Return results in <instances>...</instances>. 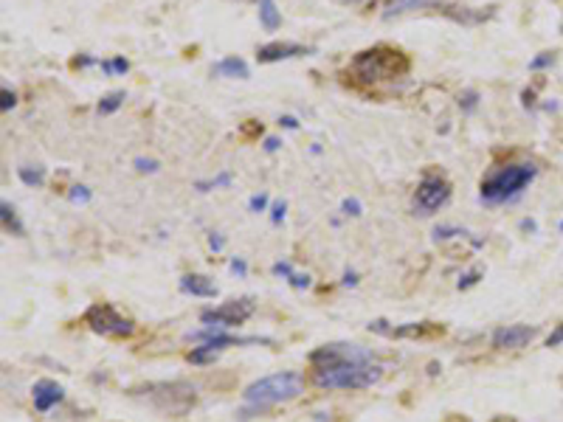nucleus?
I'll return each instance as SVG.
<instances>
[{"label": "nucleus", "mask_w": 563, "mask_h": 422, "mask_svg": "<svg viewBox=\"0 0 563 422\" xmlns=\"http://www.w3.org/2000/svg\"><path fill=\"white\" fill-rule=\"evenodd\" d=\"M127 394L133 397H144L152 409H158L161 414H172V417H183L198 406V386L189 380H161V383H147L141 389H130Z\"/></svg>", "instance_id": "nucleus-4"}, {"label": "nucleus", "mask_w": 563, "mask_h": 422, "mask_svg": "<svg viewBox=\"0 0 563 422\" xmlns=\"http://www.w3.org/2000/svg\"><path fill=\"white\" fill-rule=\"evenodd\" d=\"M301 54H310V48H304L298 42H268L257 51V59L260 62H282V59H293Z\"/></svg>", "instance_id": "nucleus-14"}, {"label": "nucleus", "mask_w": 563, "mask_h": 422, "mask_svg": "<svg viewBox=\"0 0 563 422\" xmlns=\"http://www.w3.org/2000/svg\"><path fill=\"white\" fill-rule=\"evenodd\" d=\"M240 3H248V0H240Z\"/></svg>", "instance_id": "nucleus-45"}, {"label": "nucleus", "mask_w": 563, "mask_h": 422, "mask_svg": "<svg viewBox=\"0 0 563 422\" xmlns=\"http://www.w3.org/2000/svg\"><path fill=\"white\" fill-rule=\"evenodd\" d=\"M248 206H251V211H254V214H262V211L268 209V198H265V195H254Z\"/></svg>", "instance_id": "nucleus-31"}, {"label": "nucleus", "mask_w": 563, "mask_h": 422, "mask_svg": "<svg viewBox=\"0 0 563 422\" xmlns=\"http://www.w3.org/2000/svg\"><path fill=\"white\" fill-rule=\"evenodd\" d=\"M488 422H519V420H513V417H507V414H499V417H493V420H488Z\"/></svg>", "instance_id": "nucleus-44"}, {"label": "nucleus", "mask_w": 563, "mask_h": 422, "mask_svg": "<svg viewBox=\"0 0 563 422\" xmlns=\"http://www.w3.org/2000/svg\"><path fill=\"white\" fill-rule=\"evenodd\" d=\"M135 167H138V172H155V169H158V161H147V158H135Z\"/></svg>", "instance_id": "nucleus-36"}, {"label": "nucleus", "mask_w": 563, "mask_h": 422, "mask_svg": "<svg viewBox=\"0 0 563 422\" xmlns=\"http://www.w3.org/2000/svg\"><path fill=\"white\" fill-rule=\"evenodd\" d=\"M369 332H375V335H383V338H389V335H392V324H389L386 318H375V321L369 324Z\"/></svg>", "instance_id": "nucleus-26"}, {"label": "nucleus", "mask_w": 563, "mask_h": 422, "mask_svg": "<svg viewBox=\"0 0 563 422\" xmlns=\"http://www.w3.org/2000/svg\"><path fill=\"white\" fill-rule=\"evenodd\" d=\"M0 96H3V102H0V104H3V110H8V107H14V104H17V96H14L8 88H3V93H0Z\"/></svg>", "instance_id": "nucleus-37"}, {"label": "nucleus", "mask_w": 563, "mask_h": 422, "mask_svg": "<svg viewBox=\"0 0 563 422\" xmlns=\"http://www.w3.org/2000/svg\"><path fill=\"white\" fill-rule=\"evenodd\" d=\"M462 104H465V110H473V107H476V93L468 90V93L462 96Z\"/></svg>", "instance_id": "nucleus-39"}, {"label": "nucleus", "mask_w": 563, "mask_h": 422, "mask_svg": "<svg viewBox=\"0 0 563 422\" xmlns=\"http://www.w3.org/2000/svg\"><path fill=\"white\" fill-rule=\"evenodd\" d=\"M0 217H3V228H6L8 234H14V236H23V234H25L23 222L17 219V214H14V209H11L8 203H3V206H0Z\"/></svg>", "instance_id": "nucleus-19"}, {"label": "nucleus", "mask_w": 563, "mask_h": 422, "mask_svg": "<svg viewBox=\"0 0 563 422\" xmlns=\"http://www.w3.org/2000/svg\"><path fill=\"white\" fill-rule=\"evenodd\" d=\"M181 290L186 296H198V299H214L217 296V284L209 276H200V273L181 276Z\"/></svg>", "instance_id": "nucleus-15"}, {"label": "nucleus", "mask_w": 563, "mask_h": 422, "mask_svg": "<svg viewBox=\"0 0 563 422\" xmlns=\"http://www.w3.org/2000/svg\"><path fill=\"white\" fill-rule=\"evenodd\" d=\"M209 248L217 253V251H223L226 248V236L223 234H209Z\"/></svg>", "instance_id": "nucleus-33"}, {"label": "nucleus", "mask_w": 563, "mask_h": 422, "mask_svg": "<svg viewBox=\"0 0 563 422\" xmlns=\"http://www.w3.org/2000/svg\"><path fill=\"white\" fill-rule=\"evenodd\" d=\"M304 394V378L298 372H279V375H268L257 383H251L246 392H243V400L248 409L240 411L243 414H268L274 406H282V403H290V400H298Z\"/></svg>", "instance_id": "nucleus-3"}, {"label": "nucleus", "mask_w": 563, "mask_h": 422, "mask_svg": "<svg viewBox=\"0 0 563 422\" xmlns=\"http://www.w3.org/2000/svg\"><path fill=\"white\" fill-rule=\"evenodd\" d=\"M284 209H287V206H284V203H274V206H271V222H274V225H279L282 219H284Z\"/></svg>", "instance_id": "nucleus-35"}, {"label": "nucleus", "mask_w": 563, "mask_h": 422, "mask_svg": "<svg viewBox=\"0 0 563 422\" xmlns=\"http://www.w3.org/2000/svg\"><path fill=\"white\" fill-rule=\"evenodd\" d=\"M257 313V301L251 296H243V299H231L220 307H209L200 313V321L206 327H240L246 324L251 315Z\"/></svg>", "instance_id": "nucleus-9"}, {"label": "nucleus", "mask_w": 563, "mask_h": 422, "mask_svg": "<svg viewBox=\"0 0 563 422\" xmlns=\"http://www.w3.org/2000/svg\"><path fill=\"white\" fill-rule=\"evenodd\" d=\"M287 284L296 287V290H304V287H310V276H307V273H293V276L287 279Z\"/></svg>", "instance_id": "nucleus-29"}, {"label": "nucleus", "mask_w": 563, "mask_h": 422, "mask_svg": "<svg viewBox=\"0 0 563 422\" xmlns=\"http://www.w3.org/2000/svg\"><path fill=\"white\" fill-rule=\"evenodd\" d=\"M550 65H555V54H552V51H544V54H538V56L530 62V71H544V68H550Z\"/></svg>", "instance_id": "nucleus-25"}, {"label": "nucleus", "mask_w": 563, "mask_h": 422, "mask_svg": "<svg viewBox=\"0 0 563 422\" xmlns=\"http://www.w3.org/2000/svg\"><path fill=\"white\" fill-rule=\"evenodd\" d=\"M82 321L90 327V332L102 335V338H113V341H127L135 335V321L121 315L113 304L107 301H96L85 310Z\"/></svg>", "instance_id": "nucleus-7"}, {"label": "nucleus", "mask_w": 563, "mask_h": 422, "mask_svg": "<svg viewBox=\"0 0 563 422\" xmlns=\"http://www.w3.org/2000/svg\"><path fill=\"white\" fill-rule=\"evenodd\" d=\"M231 270H234L237 276H248V262L240 259V256H234V259H231Z\"/></svg>", "instance_id": "nucleus-34"}, {"label": "nucleus", "mask_w": 563, "mask_h": 422, "mask_svg": "<svg viewBox=\"0 0 563 422\" xmlns=\"http://www.w3.org/2000/svg\"><path fill=\"white\" fill-rule=\"evenodd\" d=\"M383 380V366L369 349H358L352 358H344L332 366L313 369L310 383L321 392H361Z\"/></svg>", "instance_id": "nucleus-1"}, {"label": "nucleus", "mask_w": 563, "mask_h": 422, "mask_svg": "<svg viewBox=\"0 0 563 422\" xmlns=\"http://www.w3.org/2000/svg\"><path fill=\"white\" fill-rule=\"evenodd\" d=\"M411 71V59L406 51L394 48V45H372L366 51H358L349 62L346 76L355 79V88H366V85H377V82H397L406 79Z\"/></svg>", "instance_id": "nucleus-2"}, {"label": "nucleus", "mask_w": 563, "mask_h": 422, "mask_svg": "<svg viewBox=\"0 0 563 422\" xmlns=\"http://www.w3.org/2000/svg\"><path fill=\"white\" fill-rule=\"evenodd\" d=\"M344 284H346V287H355V284H358V273H355V270H346Z\"/></svg>", "instance_id": "nucleus-40"}, {"label": "nucleus", "mask_w": 563, "mask_h": 422, "mask_svg": "<svg viewBox=\"0 0 563 422\" xmlns=\"http://www.w3.org/2000/svg\"><path fill=\"white\" fill-rule=\"evenodd\" d=\"M20 181L25 183V186H42L45 183V172L42 169H28V167H20Z\"/></svg>", "instance_id": "nucleus-21"}, {"label": "nucleus", "mask_w": 563, "mask_h": 422, "mask_svg": "<svg viewBox=\"0 0 563 422\" xmlns=\"http://www.w3.org/2000/svg\"><path fill=\"white\" fill-rule=\"evenodd\" d=\"M102 71H104V73H127V71H130V62H127L124 56H116V59H110V62H102Z\"/></svg>", "instance_id": "nucleus-23"}, {"label": "nucleus", "mask_w": 563, "mask_h": 422, "mask_svg": "<svg viewBox=\"0 0 563 422\" xmlns=\"http://www.w3.org/2000/svg\"><path fill=\"white\" fill-rule=\"evenodd\" d=\"M538 169L533 164H504L490 169L479 183V198L485 203H507L516 200L533 181Z\"/></svg>", "instance_id": "nucleus-5"}, {"label": "nucleus", "mask_w": 563, "mask_h": 422, "mask_svg": "<svg viewBox=\"0 0 563 422\" xmlns=\"http://www.w3.org/2000/svg\"><path fill=\"white\" fill-rule=\"evenodd\" d=\"M279 124H282V127H287V130H296V127H298V121H296L293 116H284V119H279Z\"/></svg>", "instance_id": "nucleus-41"}, {"label": "nucleus", "mask_w": 563, "mask_h": 422, "mask_svg": "<svg viewBox=\"0 0 563 422\" xmlns=\"http://www.w3.org/2000/svg\"><path fill=\"white\" fill-rule=\"evenodd\" d=\"M260 135H262V124L254 121V119H248V121L240 127V138H243V141H254V138H260Z\"/></svg>", "instance_id": "nucleus-22"}, {"label": "nucleus", "mask_w": 563, "mask_h": 422, "mask_svg": "<svg viewBox=\"0 0 563 422\" xmlns=\"http://www.w3.org/2000/svg\"><path fill=\"white\" fill-rule=\"evenodd\" d=\"M31 400H34V409H37L40 414H48L56 403L65 400V389H62L56 380L42 378V380L34 383V389H31Z\"/></svg>", "instance_id": "nucleus-12"}, {"label": "nucleus", "mask_w": 563, "mask_h": 422, "mask_svg": "<svg viewBox=\"0 0 563 422\" xmlns=\"http://www.w3.org/2000/svg\"><path fill=\"white\" fill-rule=\"evenodd\" d=\"M279 147H282L279 138H268V141H265V150H268V152H277Z\"/></svg>", "instance_id": "nucleus-42"}, {"label": "nucleus", "mask_w": 563, "mask_h": 422, "mask_svg": "<svg viewBox=\"0 0 563 422\" xmlns=\"http://www.w3.org/2000/svg\"><path fill=\"white\" fill-rule=\"evenodd\" d=\"M521 228L524 231H535V219H521Z\"/></svg>", "instance_id": "nucleus-43"}, {"label": "nucleus", "mask_w": 563, "mask_h": 422, "mask_svg": "<svg viewBox=\"0 0 563 422\" xmlns=\"http://www.w3.org/2000/svg\"><path fill=\"white\" fill-rule=\"evenodd\" d=\"M68 198H71L73 203H87V200H90V189H87V186H73Z\"/></svg>", "instance_id": "nucleus-27"}, {"label": "nucleus", "mask_w": 563, "mask_h": 422, "mask_svg": "<svg viewBox=\"0 0 563 422\" xmlns=\"http://www.w3.org/2000/svg\"><path fill=\"white\" fill-rule=\"evenodd\" d=\"M561 231H563V222H561Z\"/></svg>", "instance_id": "nucleus-47"}, {"label": "nucleus", "mask_w": 563, "mask_h": 422, "mask_svg": "<svg viewBox=\"0 0 563 422\" xmlns=\"http://www.w3.org/2000/svg\"><path fill=\"white\" fill-rule=\"evenodd\" d=\"M124 99H127V96H124V90L107 93V96H104V99L99 102V113H102V116H110V113H116V110H119V107L124 104Z\"/></svg>", "instance_id": "nucleus-20"}, {"label": "nucleus", "mask_w": 563, "mask_h": 422, "mask_svg": "<svg viewBox=\"0 0 563 422\" xmlns=\"http://www.w3.org/2000/svg\"><path fill=\"white\" fill-rule=\"evenodd\" d=\"M448 200H451V181L437 169L425 172L414 189V211L428 217V214H437Z\"/></svg>", "instance_id": "nucleus-8"}, {"label": "nucleus", "mask_w": 563, "mask_h": 422, "mask_svg": "<svg viewBox=\"0 0 563 422\" xmlns=\"http://www.w3.org/2000/svg\"><path fill=\"white\" fill-rule=\"evenodd\" d=\"M445 335V324H437V321H420V324H403V327H392V335L389 338H440Z\"/></svg>", "instance_id": "nucleus-13"}, {"label": "nucleus", "mask_w": 563, "mask_h": 422, "mask_svg": "<svg viewBox=\"0 0 563 422\" xmlns=\"http://www.w3.org/2000/svg\"><path fill=\"white\" fill-rule=\"evenodd\" d=\"M403 11H434V14H442L454 23H462V25H479L485 23L493 11H482V8H468V6H456V3H445V0H394L386 11V17L392 14H403Z\"/></svg>", "instance_id": "nucleus-6"}, {"label": "nucleus", "mask_w": 563, "mask_h": 422, "mask_svg": "<svg viewBox=\"0 0 563 422\" xmlns=\"http://www.w3.org/2000/svg\"><path fill=\"white\" fill-rule=\"evenodd\" d=\"M349 3H358V0H349Z\"/></svg>", "instance_id": "nucleus-46"}, {"label": "nucleus", "mask_w": 563, "mask_h": 422, "mask_svg": "<svg viewBox=\"0 0 563 422\" xmlns=\"http://www.w3.org/2000/svg\"><path fill=\"white\" fill-rule=\"evenodd\" d=\"M341 211H344V214H346V217H361V203H358V200H355V198H346V200H344V203H341Z\"/></svg>", "instance_id": "nucleus-28"}, {"label": "nucleus", "mask_w": 563, "mask_h": 422, "mask_svg": "<svg viewBox=\"0 0 563 422\" xmlns=\"http://www.w3.org/2000/svg\"><path fill=\"white\" fill-rule=\"evenodd\" d=\"M214 73L226 76V79H248V65L240 56H226L223 62L214 65Z\"/></svg>", "instance_id": "nucleus-16"}, {"label": "nucleus", "mask_w": 563, "mask_h": 422, "mask_svg": "<svg viewBox=\"0 0 563 422\" xmlns=\"http://www.w3.org/2000/svg\"><path fill=\"white\" fill-rule=\"evenodd\" d=\"M189 341H203L206 346L212 349H226V346H251V344H268L274 346L271 338H260V335H248V338H234V335H226L223 327H206V330H198V332H189L186 335Z\"/></svg>", "instance_id": "nucleus-10"}, {"label": "nucleus", "mask_w": 563, "mask_h": 422, "mask_svg": "<svg viewBox=\"0 0 563 422\" xmlns=\"http://www.w3.org/2000/svg\"><path fill=\"white\" fill-rule=\"evenodd\" d=\"M260 23H262L268 31H277V28L282 25L279 8H277L271 0H260Z\"/></svg>", "instance_id": "nucleus-17"}, {"label": "nucleus", "mask_w": 563, "mask_h": 422, "mask_svg": "<svg viewBox=\"0 0 563 422\" xmlns=\"http://www.w3.org/2000/svg\"><path fill=\"white\" fill-rule=\"evenodd\" d=\"M482 282V267H473V270H468V273H462V279H459V290H471L473 284H479Z\"/></svg>", "instance_id": "nucleus-24"}, {"label": "nucleus", "mask_w": 563, "mask_h": 422, "mask_svg": "<svg viewBox=\"0 0 563 422\" xmlns=\"http://www.w3.org/2000/svg\"><path fill=\"white\" fill-rule=\"evenodd\" d=\"M217 355H220L217 349H212V346L203 344V346H195V349L186 355V361L195 363V366H212V363L217 361Z\"/></svg>", "instance_id": "nucleus-18"}, {"label": "nucleus", "mask_w": 563, "mask_h": 422, "mask_svg": "<svg viewBox=\"0 0 563 422\" xmlns=\"http://www.w3.org/2000/svg\"><path fill=\"white\" fill-rule=\"evenodd\" d=\"M87 65H102V62H96L93 56H85V54H82V56H73V59H71V68H87Z\"/></svg>", "instance_id": "nucleus-32"}, {"label": "nucleus", "mask_w": 563, "mask_h": 422, "mask_svg": "<svg viewBox=\"0 0 563 422\" xmlns=\"http://www.w3.org/2000/svg\"><path fill=\"white\" fill-rule=\"evenodd\" d=\"M561 344H563V324L552 332V335H550V338H547V346H550V349H552V346H561Z\"/></svg>", "instance_id": "nucleus-38"}, {"label": "nucleus", "mask_w": 563, "mask_h": 422, "mask_svg": "<svg viewBox=\"0 0 563 422\" xmlns=\"http://www.w3.org/2000/svg\"><path fill=\"white\" fill-rule=\"evenodd\" d=\"M535 335H538V327H527V324L499 327V330L493 332V346H496V349H521V346L533 344Z\"/></svg>", "instance_id": "nucleus-11"}, {"label": "nucleus", "mask_w": 563, "mask_h": 422, "mask_svg": "<svg viewBox=\"0 0 563 422\" xmlns=\"http://www.w3.org/2000/svg\"><path fill=\"white\" fill-rule=\"evenodd\" d=\"M271 270H274V276H282V279H290V276H293V273H296V270H293V265H290V262H277V265H274V267H271Z\"/></svg>", "instance_id": "nucleus-30"}]
</instances>
